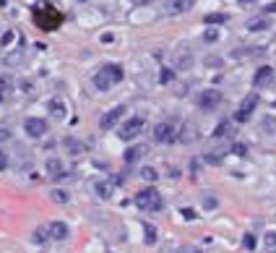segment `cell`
I'll return each instance as SVG.
<instances>
[{
    "label": "cell",
    "mask_w": 276,
    "mask_h": 253,
    "mask_svg": "<svg viewBox=\"0 0 276 253\" xmlns=\"http://www.w3.org/2000/svg\"><path fill=\"white\" fill-rule=\"evenodd\" d=\"M122 76H125L122 65H118V63H107V65H102V68H99V71L94 73V86L102 89V91H107V89H112L115 84H120Z\"/></svg>",
    "instance_id": "1"
},
{
    "label": "cell",
    "mask_w": 276,
    "mask_h": 253,
    "mask_svg": "<svg viewBox=\"0 0 276 253\" xmlns=\"http://www.w3.org/2000/svg\"><path fill=\"white\" fill-rule=\"evenodd\" d=\"M136 206L143 211H162L164 209V198L157 188H143L136 193Z\"/></svg>",
    "instance_id": "2"
},
{
    "label": "cell",
    "mask_w": 276,
    "mask_h": 253,
    "mask_svg": "<svg viewBox=\"0 0 276 253\" xmlns=\"http://www.w3.org/2000/svg\"><path fill=\"white\" fill-rule=\"evenodd\" d=\"M60 21H63V16H60L55 8H44V11L37 13V24H39L44 32H52V29H58Z\"/></svg>",
    "instance_id": "3"
},
{
    "label": "cell",
    "mask_w": 276,
    "mask_h": 253,
    "mask_svg": "<svg viewBox=\"0 0 276 253\" xmlns=\"http://www.w3.org/2000/svg\"><path fill=\"white\" fill-rule=\"evenodd\" d=\"M221 102V91L219 89H203L201 94H198V107L206 112H211V110H217Z\"/></svg>",
    "instance_id": "4"
},
{
    "label": "cell",
    "mask_w": 276,
    "mask_h": 253,
    "mask_svg": "<svg viewBox=\"0 0 276 253\" xmlns=\"http://www.w3.org/2000/svg\"><path fill=\"white\" fill-rule=\"evenodd\" d=\"M258 107V94H248L240 102V107H237V112H235V120L237 123H245V120H250V115H253V110Z\"/></svg>",
    "instance_id": "5"
},
{
    "label": "cell",
    "mask_w": 276,
    "mask_h": 253,
    "mask_svg": "<svg viewBox=\"0 0 276 253\" xmlns=\"http://www.w3.org/2000/svg\"><path fill=\"white\" fill-rule=\"evenodd\" d=\"M141 131H143V118H130V120L122 123V128L118 131V136L122 141H130V139H136Z\"/></svg>",
    "instance_id": "6"
},
{
    "label": "cell",
    "mask_w": 276,
    "mask_h": 253,
    "mask_svg": "<svg viewBox=\"0 0 276 253\" xmlns=\"http://www.w3.org/2000/svg\"><path fill=\"white\" fill-rule=\"evenodd\" d=\"M175 139H177V128H175L172 123H157V126H154V141L172 144Z\"/></svg>",
    "instance_id": "7"
},
{
    "label": "cell",
    "mask_w": 276,
    "mask_h": 253,
    "mask_svg": "<svg viewBox=\"0 0 276 253\" xmlns=\"http://www.w3.org/2000/svg\"><path fill=\"white\" fill-rule=\"evenodd\" d=\"M122 115H125V107H112V110H107L102 115V120H99V128H102V131H110V128H115L120 123Z\"/></svg>",
    "instance_id": "8"
},
{
    "label": "cell",
    "mask_w": 276,
    "mask_h": 253,
    "mask_svg": "<svg viewBox=\"0 0 276 253\" xmlns=\"http://www.w3.org/2000/svg\"><path fill=\"white\" fill-rule=\"evenodd\" d=\"M24 131L32 136V139H42V136L47 133V120H42V118H26Z\"/></svg>",
    "instance_id": "9"
},
{
    "label": "cell",
    "mask_w": 276,
    "mask_h": 253,
    "mask_svg": "<svg viewBox=\"0 0 276 253\" xmlns=\"http://www.w3.org/2000/svg\"><path fill=\"white\" fill-rule=\"evenodd\" d=\"M271 81H274V68L271 65H260L258 71H256V76H253V86H256V89L268 86Z\"/></svg>",
    "instance_id": "10"
},
{
    "label": "cell",
    "mask_w": 276,
    "mask_h": 253,
    "mask_svg": "<svg viewBox=\"0 0 276 253\" xmlns=\"http://www.w3.org/2000/svg\"><path fill=\"white\" fill-rule=\"evenodd\" d=\"M47 232H50V240H68L71 230H68L65 222L55 219V222H50V225H47Z\"/></svg>",
    "instance_id": "11"
},
{
    "label": "cell",
    "mask_w": 276,
    "mask_h": 253,
    "mask_svg": "<svg viewBox=\"0 0 276 253\" xmlns=\"http://www.w3.org/2000/svg\"><path fill=\"white\" fill-rule=\"evenodd\" d=\"M196 0H170L167 3V13H182V11H190Z\"/></svg>",
    "instance_id": "12"
},
{
    "label": "cell",
    "mask_w": 276,
    "mask_h": 253,
    "mask_svg": "<svg viewBox=\"0 0 276 253\" xmlns=\"http://www.w3.org/2000/svg\"><path fill=\"white\" fill-rule=\"evenodd\" d=\"M193 63V55H190L188 50H177V55H175V68H188Z\"/></svg>",
    "instance_id": "13"
},
{
    "label": "cell",
    "mask_w": 276,
    "mask_h": 253,
    "mask_svg": "<svg viewBox=\"0 0 276 253\" xmlns=\"http://www.w3.org/2000/svg\"><path fill=\"white\" fill-rule=\"evenodd\" d=\"M268 26H271V21L263 19V16H258V19H250V21H248V29H250V32H263V29H268Z\"/></svg>",
    "instance_id": "14"
},
{
    "label": "cell",
    "mask_w": 276,
    "mask_h": 253,
    "mask_svg": "<svg viewBox=\"0 0 276 253\" xmlns=\"http://www.w3.org/2000/svg\"><path fill=\"white\" fill-rule=\"evenodd\" d=\"M47 172L52 175V178H60V175H65V172H63V162H60L58 157L47 159Z\"/></svg>",
    "instance_id": "15"
},
{
    "label": "cell",
    "mask_w": 276,
    "mask_h": 253,
    "mask_svg": "<svg viewBox=\"0 0 276 253\" xmlns=\"http://www.w3.org/2000/svg\"><path fill=\"white\" fill-rule=\"evenodd\" d=\"M143 154H146V147H130L125 151V162H138Z\"/></svg>",
    "instance_id": "16"
},
{
    "label": "cell",
    "mask_w": 276,
    "mask_h": 253,
    "mask_svg": "<svg viewBox=\"0 0 276 253\" xmlns=\"http://www.w3.org/2000/svg\"><path fill=\"white\" fill-rule=\"evenodd\" d=\"M263 248L266 253H276V230H268L263 235Z\"/></svg>",
    "instance_id": "17"
},
{
    "label": "cell",
    "mask_w": 276,
    "mask_h": 253,
    "mask_svg": "<svg viewBox=\"0 0 276 253\" xmlns=\"http://www.w3.org/2000/svg\"><path fill=\"white\" fill-rule=\"evenodd\" d=\"M206 26H217V24H227V13H209V16L203 19Z\"/></svg>",
    "instance_id": "18"
},
{
    "label": "cell",
    "mask_w": 276,
    "mask_h": 253,
    "mask_svg": "<svg viewBox=\"0 0 276 253\" xmlns=\"http://www.w3.org/2000/svg\"><path fill=\"white\" fill-rule=\"evenodd\" d=\"M50 112L55 115V118H65V105L60 102V99H50Z\"/></svg>",
    "instance_id": "19"
},
{
    "label": "cell",
    "mask_w": 276,
    "mask_h": 253,
    "mask_svg": "<svg viewBox=\"0 0 276 253\" xmlns=\"http://www.w3.org/2000/svg\"><path fill=\"white\" fill-rule=\"evenodd\" d=\"M94 190H97L99 198H110L112 196V183H97Z\"/></svg>",
    "instance_id": "20"
},
{
    "label": "cell",
    "mask_w": 276,
    "mask_h": 253,
    "mask_svg": "<svg viewBox=\"0 0 276 253\" xmlns=\"http://www.w3.org/2000/svg\"><path fill=\"white\" fill-rule=\"evenodd\" d=\"M47 240H50L47 227H37V230H34V243H39V245H42V243H47Z\"/></svg>",
    "instance_id": "21"
},
{
    "label": "cell",
    "mask_w": 276,
    "mask_h": 253,
    "mask_svg": "<svg viewBox=\"0 0 276 253\" xmlns=\"http://www.w3.org/2000/svg\"><path fill=\"white\" fill-rule=\"evenodd\" d=\"M143 232H146V243H149V245H151V243H157V230L151 227L149 222H146V225H143Z\"/></svg>",
    "instance_id": "22"
},
{
    "label": "cell",
    "mask_w": 276,
    "mask_h": 253,
    "mask_svg": "<svg viewBox=\"0 0 276 253\" xmlns=\"http://www.w3.org/2000/svg\"><path fill=\"white\" fill-rule=\"evenodd\" d=\"M227 133H229V120H221L219 126H217V131H214V136L221 139V136H227Z\"/></svg>",
    "instance_id": "23"
},
{
    "label": "cell",
    "mask_w": 276,
    "mask_h": 253,
    "mask_svg": "<svg viewBox=\"0 0 276 253\" xmlns=\"http://www.w3.org/2000/svg\"><path fill=\"white\" fill-rule=\"evenodd\" d=\"M260 126H263L266 133H274L276 131V120L274 118H263V120H260Z\"/></svg>",
    "instance_id": "24"
},
{
    "label": "cell",
    "mask_w": 276,
    "mask_h": 253,
    "mask_svg": "<svg viewBox=\"0 0 276 253\" xmlns=\"http://www.w3.org/2000/svg\"><path fill=\"white\" fill-rule=\"evenodd\" d=\"M141 178H146V180H157V178H159V172L154 170V167H143V170H141Z\"/></svg>",
    "instance_id": "25"
},
{
    "label": "cell",
    "mask_w": 276,
    "mask_h": 253,
    "mask_svg": "<svg viewBox=\"0 0 276 253\" xmlns=\"http://www.w3.org/2000/svg\"><path fill=\"white\" fill-rule=\"evenodd\" d=\"M242 248H248V251L256 248V235H250V232L245 235V237H242Z\"/></svg>",
    "instance_id": "26"
},
{
    "label": "cell",
    "mask_w": 276,
    "mask_h": 253,
    "mask_svg": "<svg viewBox=\"0 0 276 253\" xmlns=\"http://www.w3.org/2000/svg\"><path fill=\"white\" fill-rule=\"evenodd\" d=\"M203 40H206V42H217V40H219V32H217V29H206V32H203Z\"/></svg>",
    "instance_id": "27"
},
{
    "label": "cell",
    "mask_w": 276,
    "mask_h": 253,
    "mask_svg": "<svg viewBox=\"0 0 276 253\" xmlns=\"http://www.w3.org/2000/svg\"><path fill=\"white\" fill-rule=\"evenodd\" d=\"M65 144H68V149H73L71 154H79V151L83 149V144H79V141H76V139H68Z\"/></svg>",
    "instance_id": "28"
},
{
    "label": "cell",
    "mask_w": 276,
    "mask_h": 253,
    "mask_svg": "<svg viewBox=\"0 0 276 253\" xmlns=\"http://www.w3.org/2000/svg\"><path fill=\"white\" fill-rule=\"evenodd\" d=\"M232 151H235L237 157H245V154H248V147H245V144H235Z\"/></svg>",
    "instance_id": "29"
},
{
    "label": "cell",
    "mask_w": 276,
    "mask_h": 253,
    "mask_svg": "<svg viewBox=\"0 0 276 253\" xmlns=\"http://www.w3.org/2000/svg\"><path fill=\"white\" fill-rule=\"evenodd\" d=\"M172 71H170V68H164V71H162V76H159V81H162V84H167V81H172Z\"/></svg>",
    "instance_id": "30"
},
{
    "label": "cell",
    "mask_w": 276,
    "mask_h": 253,
    "mask_svg": "<svg viewBox=\"0 0 276 253\" xmlns=\"http://www.w3.org/2000/svg\"><path fill=\"white\" fill-rule=\"evenodd\" d=\"M206 65L209 68H221V58H206Z\"/></svg>",
    "instance_id": "31"
},
{
    "label": "cell",
    "mask_w": 276,
    "mask_h": 253,
    "mask_svg": "<svg viewBox=\"0 0 276 253\" xmlns=\"http://www.w3.org/2000/svg\"><path fill=\"white\" fill-rule=\"evenodd\" d=\"M8 170V157H5V151H0V172Z\"/></svg>",
    "instance_id": "32"
},
{
    "label": "cell",
    "mask_w": 276,
    "mask_h": 253,
    "mask_svg": "<svg viewBox=\"0 0 276 253\" xmlns=\"http://www.w3.org/2000/svg\"><path fill=\"white\" fill-rule=\"evenodd\" d=\"M52 198H55V201H60V204H63V201H68V196L63 193V190H55V193H52Z\"/></svg>",
    "instance_id": "33"
},
{
    "label": "cell",
    "mask_w": 276,
    "mask_h": 253,
    "mask_svg": "<svg viewBox=\"0 0 276 253\" xmlns=\"http://www.w3.org/2000/svg\"><path fill=\"white\" fill-rule=\"evenodd\" d=\"M182 217H185V219H196V211L193 209H182Z\"/></svg>",
    "instance_id": "34"
},
{
    "label": "cell",
    "mask_w": 276,
    "mask_h": 253,
    "mask_svg": "<svg viewBox=\"0 0 276 253\" xmlns=\"http://www.w3.org/2000/svg\"><path fill=\"white\" fill-rule=\"evenodd\" d=\"M276 11V3H271V5H266V13H274Z\"/></svg>",
    "instance_id": "35"
},
{
    "label": "cell",
    "mask_w": 276,
    "mask_h": 253,
    "mask_svg": "<svg viewBox=\"0 0 276 253\" xmlns=\"http://www.w3.org/2000/svg\"><path fill=\"white\" fill-rule=\"evenodd\" d=\"M8 136H11L8 131H0V141H5V139H8Z\"/></svg>",
    "instance_id": "36"
},
{
    "label": "cell",
    "mask_w": 276,
    "mask_h": 253,
    "mask_svg": "<svg viewBox=\"0 0 276 253\" xmlns=\"http://www.w3.org/2000/svg\"><path fill=\"white\" fill-rule=\"evenodd\" d=\"M240 3H242V5H248V3H256V0H240Z\"/></svg>",
    "instance_id": "37"
},
{
    "label": "cell",
    "mask_w": 276,
    "mask_h": 253,
    "mask_svg": "<svg viewBox=\"0 0 276 253\" xmlns=\"http://www.w3.org/2000/svg\"><path fill=\"white\" fill-rule=\"evenodd\" d=\"M0 99H3V91H0Z\"/></svg>",
    "instance_id": "38"
}]
</instances>
